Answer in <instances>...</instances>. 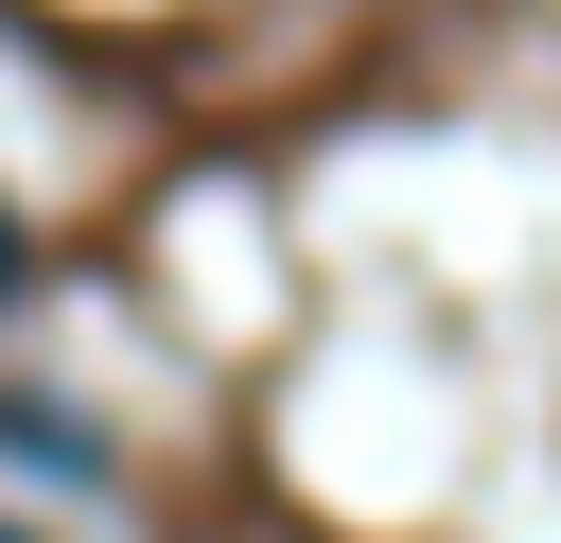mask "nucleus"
<instances>
[{"mask_svg":"<svg viewBox=\"0 0 561 543\" xmlns=\"http://www.w3.org/2000/svg\"><path fill=\"white\" fill-rule=\"evenodd\" d=\"M0 298H18V210H0Z\"/></svg>","mask_w":561,"mask_h":543,"instance_id":"1","label":"nucleus"}]
</instances>
